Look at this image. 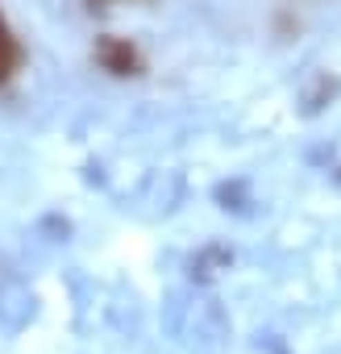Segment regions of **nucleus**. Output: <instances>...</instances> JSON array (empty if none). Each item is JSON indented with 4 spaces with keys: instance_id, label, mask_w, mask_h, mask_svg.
Segmentation results:
<instances>
[{
    "instance_id": "f257e3e1",
    "label": "nucleus",
    "mask_w": 341,
    "mask_h": 354,
    "mask_svg": "<svg viewBox=\"0 0 341 354\" xmlns=\"http://www.w3.org/2000/svg\"><path fill=\"white\" fill-rule=\"evenodd\" d=\"M17 63H21V46H17V38H13L9 21L0 17V84H5V80L17 71Z\"/></svg>"
},
{
    "instance_id": "f03ea898",
    "label": "nucleus",
    "mask_w": 341,
    "mask_h": 354,
    "mask_svg": "<svg viewBox=\"0 0 341 354\" xmlns=\"http://www.w3.org/2000/svg\"><path fill=\"white\" fill-rule=\"evenodd\" d=\"M100 63H104L108 71L125 75V71H133V63H137V59H133V50H129L125 42H113V38H108V42H100Z\"/></svg>"
}]
</instances>
